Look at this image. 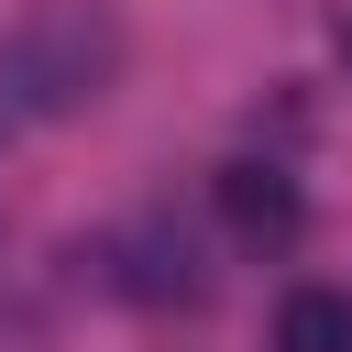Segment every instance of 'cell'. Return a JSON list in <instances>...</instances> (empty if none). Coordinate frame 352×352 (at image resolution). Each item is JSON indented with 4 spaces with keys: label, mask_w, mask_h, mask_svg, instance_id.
Instances as JSON below:
<instances>
[{
    "label": "cell",
    "mask_w": 352,
    "mask_h": 352,
    "mask_svg": "<svg viewBox=\"0 0 352 352\" xmlns=\"http://www.w3.org/2000/svg\"><path fill=\"white\" fill-rule=\"evenodd\" d=\"M220 209H231L242 242H297V187H286L275 165H231V176H220Z\"/></svg>",
    "instance_id": "cell-2"
},
{
    "label": "cell",
    "mask_w": 352,
    "mask_h": 352,
    "mask_svg": "<svg viewBox=\"0 0 352 352\" xmlns=\"http://www.w3.org/2000/svg\"><path fill=\"white\" fill-rule=\"evenodd\" d=\"M110 66H121V44H110V22H88V11H33V22H11V33H0V143L88 110V99L110 88Z\"/></svg>",
    "instance_id": "cell-1"
},
{
    "label": "cell",
    "mask_w": 352,
    "mask_h": 352,
    "mask_svg": "<svg viewBox=\"0 0 352 352\" xmlns=\"http://www.w3.org/2000/svg\"><path fill=\"white\" fill-rule=\"evenodd\" d=\"M275 352H352V297L341 286H297L275 308Z\"/></svg>",
    "instance_id": "cell-3"
}]
</instances>
